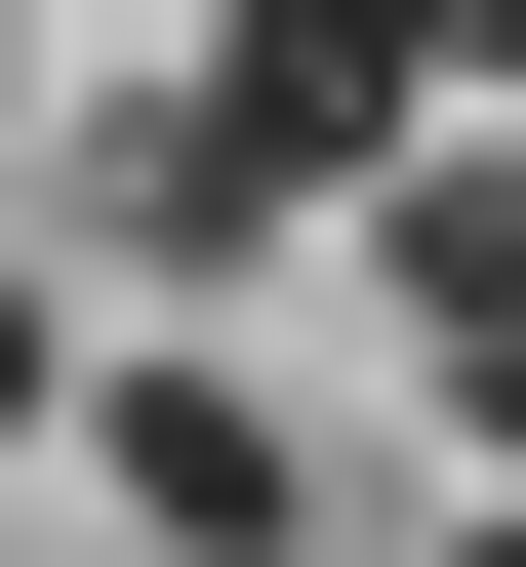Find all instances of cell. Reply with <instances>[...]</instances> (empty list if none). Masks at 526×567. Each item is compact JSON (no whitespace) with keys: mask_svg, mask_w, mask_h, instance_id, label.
Instances as JSON below:
<instances>
[{"mask_svg":"<svg viewBox=\"0 0 526 567\" xmlns=\"http://www.w3.org/2000/svg\"><path fill=\"white\" fill-rule=\"evenodd\" d=\"M163 122L244 163V244H364V203H405V122H445V41H405V0H244Z\"/></svg>","mask_w":526,"mask_h":567,"instance_id":"1","label":"cell"},{"mask_svg":"<svg viewBox=\"0 0 526 567\" xmlns=\"http://www.w3.org/2000/svg\"><path fill=\"white\" fill-rule=\"evenodd\" d=\"M82 446H122V527H163V567H283V405H244V365H163V324H122Z\"/></svg>","mask_w":526,"mask_h":567,"instance_id":"2","label":"cell"},{"mask_svg":"<svg viewBox=\"0 0 526 567\" xmlns=\"http://www.w3.org/2000/svg\"><path fill=\"white\" fill-rule=\"evenodd\" d=\"M445 405H486V486H526V284H445Z\"/></svg>","mask_w":526,"mask_h":567,"instance_id":"3","label":"cell"},{"mask_svg":"<svg viewBox=\"0 0 526 567\" xmlns=\"http://www.w3.org/2000/svg\"><path fill=\"white\" fill-rule=\"evenodd\" d=\"M405 41H445V122H526V0H405Z\"/></svg>","mask_w":526,"mask_h":567,"instance_id":"4","label":"cell"},{"mask_svg":"<svg viewBox=\"0 0 526 567\" xmlns=\"http://www.w3.org/2000/svg\"><path fill=\"white\" fill-rule=\"evenodd\" d=\"M0 405H82V324H41V284H0Z\"/></svg>","mask_w":526,"mask_h":567,"instance_id":"5","label":"cell"},{"mask_svg":"<svg viewBox=\"0 0 526 567\" xmlns=\"http://www.w3.org/2000/svg\"><path fill=\"white\" fill-rule=\"evenodd\" d=\"M445 567H526V486H486V527H445Z\"/></svg>","mask_w":526,"mask_h":567,"instance_id":"6","label":"cell"}]
</instances>
